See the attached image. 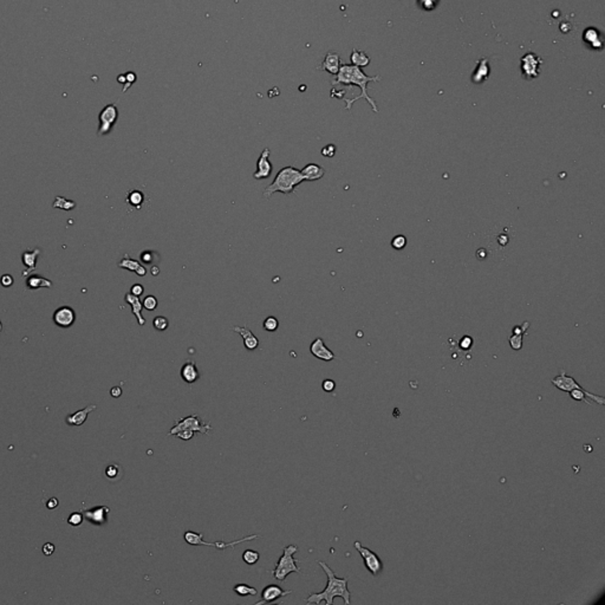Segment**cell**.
I'll use <instances>...</instances> for the list:
<instances>
[{"mask_svg":"<svg viewBox=\"0 0 605 605\" xmlns=\"http://www.w3.org/2000/svg\"><path fill=\"white\" fill-rule=\"evenodd\" d=\"M380 81H381L380 76H373V77L366 76V74L361 70V67L352 65V64L351 65H349V64H343V65H341V69H339V71H338V73L334 76L333 80L331 81V84H332L333 87H336V85H339V84L347 85V87L356 85V87H358L359 89H361V95L357 96V97H355L352 99H348V98L344 99L345 103H347V105H345V109L347 110H351V106L356 101H358V99H361V98H364L365 101L368 102L370 105H371L373 111L379 112L380 110H379V108H377L376 102L373 101V99L368 95V84L370 83V82H380Z\"/></svg>","mask_w":605,"mask_h":605,"instance_id":"cell-1","label":"cell"},{"mask_svg":"<svg viewBox=\"0 0 605 605\" xmlns=\"http://www.w3.org/2000/svg\"><path fill=\"white\" fill-rule=\"evenodd\" d=\"M323 571L325 572L327 578L326 588L322 592L318 593H310L308 598H305V602L308 604H319L320 602H325L327 605H332L333 599L336 597H341L344 600L345 604H350L351 592L348 589L349 579L345 578H338L336 574L331 570V568L326 563L322 560L317 561Z\"/></svg>","mask_w":605,"mask_h":605,"instance_id":"cell-2","label":"cell"},{"mask_svg":"<svg viewBox=\"0 0 605 605\" xmlns=\"http://www.w3.org/2000/svg\"><path fill=\"white\" fill-rule=\"evenodd\" d=\"M302 181H305V179L299 169L294 168L292 166L284 167L277 173L273 182L265 188L264 197L269 199L278 192L285 195L293 194L296 187L299 186Z\"/></svg>","mask_w":605,"mask_h":605,"instance_id":"cell-3","label":"cell"},{"mask_svg":"<svg viewBox=\"0 0 605 605\" xmlns=\"http://www.w3.org/2000/svg\"><path fill=\"white\" fill-rule=\"evenodd\" d=\"M298 546L296 545H289V546H285L284 547V552H283V556L279 558V560L277 561L276 566L273 570L271 571V574L273 575V578L276 579V581L278 582H284L285 579L289 577L290 574H293V572H296V574H300V568H298L297 563L298 561L293 558V554L298 552Z\"/></svg>","mask_w":605,"mask_h":605,"instance_id":"cell-4","label":"cell"},{"mask_svg":"<svg viewBox=\"0 0 605 605\" xmlns=\"http://www.w3.org/2000/svg\"><path fill=\"white\" fill-rule=\"evenodd\" d=\"M258 538H260V536H259V535H251V536L245 537V538L234 540V542H230V543H225V542L208 543V542H205V540H204V535H202V533H197V532H194V531H187L183 535L184 542H186L187 544H190V545H193V546H200V545L212 546V547H215V549H218V550H225V549H229V547H232V549H233V547H236L238 545V544H243L245 542H251V540H254V539H258Z\"/></svg>","mask_w":605,"mask_h":605,"instance_id":"cell-5","label":"cell"},{"mask_svg":"<svg viewBox=\"0 0 605 605\" xmlns=\"http://www.w3.org/2000/svg\"><path fill=\"white\" fill-rule=\"evenodd\" d=\"M212 429V426L209 425V423L202 422L201 420L199 419L198 415H191L187 416V418L177 420V421L174 423L172 429L169 430L168 436L175 435V434L181 432V430H193L195 433H201L207 435Z\"/></svg>","mask_w":605,"mask_h":605,"instance_id":"cell-6","label":"cell"},{"mask_svg":"<svg viewBox=\"0 0 605 605\" xmlns=\"http://www.w3.org/2000/svg\"><path fill=\"white\" fill-rule=\"evenodd\" d=\"M544 60L535 52H527L520 59L521 76L527 81L536 80L542 73V65Z\"/></svg>","mask_w":605,"mask_h":605,"instance_id":"cell-7","label":"cell"},{"mask_svg":"<svg viewBox=\"0 0 605 605\" xmlns=\"http://www.w3.org/2000/svg\"><path fill=\"white\" fill-rule=\"evenodd\" d=\"M354 546L355 549L357 550V552L361 554L366 570H368L373 577L379 576L383 570V561L381 560V558L377 556L373 551L368 549V547L363 546L359 542H355Z\"/></svg>","mask_w":605,"mask_h":605,"instance_id":"cell-8","label":"cell"},{"mask_svg":"<svg viewBox=\"0 0 605 605\" xmlns=\"http://www.w3.org/2000/svg\"><path fill=\"white\" fill-rule=\"evenodd\" d=\"M119 119V109L115 104H108L101 110L98 115V136H104L111 131L115 126L116 121Z\"/></svg>","mask_w":605,"mask_h":605,"instance_id":"cell-9","label":"cell"},{"mask_svg":"<svg viewBox=\"0 0 605 605\" xmlns=\"http://www.w3.org/2000/svg\"><path fill=\"white\" fill-rule=\"evenodd\" d=\"M270 155H271V150L269 148H264V150L261 152L258 159L257 170L253 174L255 180H265L271 175L273 167L271 161H270Z\"/></svg>","mask_w":605,"mask_h":605,"instance_id":"cell-10","label":"cell"},{"mask_svg":"<svg viewBox=\"0 0 605 605\" xmlns=\"http://www.w3.org/2000/svg\"><path fill=\"white\" fill-rule=\"evenodd\" d=\"M292 593V590H283L279 585L270 584L265 586L264 590L261 591V599L255 603V605H264L268 603H273L277 599L282 598L284 596Z\"/></svg>","mask_w":605,"mask_h":605,"instance_id":"cell-11","label":"cell"},{"mask_svg":"<svg viewBox=\"0 0 605 605\" xmlns=\"http://www.w3.org/2000/svg\"><path fill=\"white\" fill-rule=\"evenodd\" d=\"M53 322L57 326L66 329L76 322V312L70 306H60L53 313Z\"/></svg>","mask_w":605,"mask_h":605,"instance_id":"cell-12","label":"cell"},{"mask_svg":"<svg viewBox=\"0 0 605 605\" xmlns=\"http://www.w3.org/2000/svg\"><path fill=\"white\" fill-rule=\"evenodd\" d=\"M551 382H552L554 387L558 388V389L561 391H564V393H570V391L575 389H584V388L576 381V379H574L572 376H569L568 373L565 372L564 369H561L560 375L553 377V379L551 380Z\"/></svg>","mask_w":605,"mask_h":605,"instance_id":"cell-13","label":"cell"},{"mask_svg":"<svg viewBox=\"0 0 605 605\" xmlns=\"http://www.w3.org/2000/svg\"><path fill=\"white\" fill-rule=\"evenodd\" d=\"M110 513V508L106 506H97L91 508V510H85L83 512V515L85 519L91 524L96 526H102L106 524L108 521V514Z\"/></svg>","mask_w":605,"mask_h":605,"instance_id":"cell-14","label":"cell"},{"mask_svg":"<svg viewBox=\"0 0 605 605\" xmlns=\"http://www.w3.org/2000/svg\"><path fill=\"white\" fill-rule=\"evenodd\" d=\"M310 352H311V354L315 356L316 358L322 359V361H325V362L332 361V359H334V357H336L333 352L326 347L325 343H324L323 338H320V337L316 338V339L311 343V345H310Z\"/></svg>","mask_w":605,"mask_h":605,"instance_id":"cell-15","label":"cell"},{"mask_svg":"<svg viewBox=\"0 0 605 605\" xmlns=\"http://www.w3.org/2000/svg\"><path fill=\"white\" fill-rule=\"evenodd\" d=\"M490 74V67H489V58H481L478 60L475 69L472 72V82L474 84H482L489 78Z\"/></svg>","mask_w":605,"mask_h":605,"instance_id":"cell-16","label":"cell"},{"mask_svg":"<svg viewBox=\"0 0 605 605\" xmlns=\"http://www.w3.org/2000/svg\"><path fill=\"white\" fill-rule=\"evenodd\" d=\"M341 65H342V59H341L339 55L334 51H329L325 55V58H324L323 63L320 64L317 69L326 71V72L331 73L332 76H336V74L338 73V71H339V69H341Z\"/></svg>","mask_w":605,"mask_h":605,"instance_id":"cell-17","label":"cell"},{"mask_svg":"<svg viewBox=\"0 0 605 605\" xmlns=\"http://www.w3.org/2000/svg\"><path fill=\"white\" fill-rule=\"evenodd\" d=\"M583 41L590 49L602 50L604 46V38L600 32L595 27H588L583 33Z\"/></svg>","mask_w":605,"mask_h":605,"instance_id":"cell-18","label":"cell"},{"mask_svg":"<svg viewBox=\"0 0 605 605\" xmlns=\"http://www.w3.org/2000/svg\"><path fill=\"white\" fill-rule=\"evenodd\" d=\"M96 408H97V405L96 404L88 405V407H85L84 409H81V410L73 412V414L67 415L65 419V422L71 427H80L83 425L85 421H87L88 415L90 414L91 411L96 410Z\"/></svg>","mask_w":605,"mask_h":605,"instance_id":"cell-19","label":"cell"},{"mask_svg":"<svg viewBox=\"0 0 605 605\" xmlns=\"http://www.w3.org/2000/svg\"><path fill=\"white\" fill-rule=\"evenodd\" d=\"M232 330L234 331V332L240 334L241 338H243V341H244L245 348H246L247 350L253 351L259 347V339L254 336V333L252 332L250 329H247L246 326H234Z\"/></svg>","mask_w":605,"mask_h":605,"instance_id":"cell-20","label":"cell"},{"mask_svg":"<svg viewBox=\"0 0 605 605\" xmlns=\"http://www.w3.org/2000/svg\"><path fill=\"white\" fill-rule=\"evenodd\" d=\"M119 268L120 269L128 270V271H130V272L136 273V275L138 277H144L145 275H147V272H148V270L145 269L143 265H141L140 261H137V260H135V259L129 258L127 254L124 255V258L119 262Z\"/></svg>","mask_w":605,"mask_h":605,"instance_id":"cell-21","label":"cell"},{"mask_svg":"<svg viewBox=\"0 0 605 605\" xmlns=\"http://www.w3.org/2000/svg\"><path fill=\"white\" fill-rule=\"evenodd\" d=\"M126 301L131 306V312H133V315L136 317L138 325L143 326L145 324V319L143 318V316H142L143 305H142V301L140 300V297L134 296V294H131L129 292L126 294Z\"/></svg>","mask_w":605,"mask_h":605,"instance_id":"cell-22","label":"cell"},{"mask_svg":"<svg viewBox=\"0 0 605 605\" xmlns=\"http://www.w3.org/2000/svg\"><path fill=\"white\" fill-rule=\"evenodd\" d=\"M181 379L188 384H193L200 379V372L197 368V364L194 362H186L181 368Z\"/></svg>","mask_w":605,"mask_h":605,"instance_id":"cell-23","label":"cell"},{"mask_svg":"<svg viewBox=\"0 0 605 605\" xmlns=\"http://www.w3.org/2000/svg\"><path fill=\"white\" fill-rule=\"evenodd\" d=\"M300 173L302 174V176H304L305 181H311L312 182V181L322 179V177L325 175V169L319 165H317V163H308V165L300 170Z\"/></svg>","mask_w":605,"mask_h":605,"instance_id":"cell-24","label":"cell"},{"mask_svg":"<svg viewBox=\"0 0 605 605\" xmlns=\"http://www.w3.org/2000/svg\"><path fill=\"white\" fill-rule=\"evenodd\" d=\"M39 254H41V250H39V248H35L33 251L27 250L24 252L23 255H21V260H23L25 268L27 269L26 271L23 273L24 276H26L27 273L32 272L35 269V266H37V258Z\"/></svg>","mask_w":605,"mask_h":605,"instance_id":"cell-25","label":"cell"},{"mask_svg":"<svg viewBox=\"0 0 605 605\" xmlns=\"http://www.w3.org/2000/svg\"><path fill=\"white\" fill-rule=\"evenodd\" d=\"M52 285L53 284L51 280L46 279L42 276L28 277L26 280V286L30 290H38V289H42V287H52Z\"/></svg>","mask_w":605,"mask_h":605,"instance_id":"cell-26","label":"cell"},{"mask_svg":"<svg viewBox=\"0 0 605 605\" xmlns=\"http://www.w3.org/2000/svg\"><path fill=\"white\" fill-rule=\"evenodd\" d=\"M350 59H351L352 65L358 66V67H365L370 64V58L364 51H362V50H357V49L352 50Z\"/></svg>","mask_w":605,"mask_h":605,"instance_id":"cell-27","label":"cell"},{"mask_svg":"<svg viewBox=\"0 0 605 605\" xmlns=\"http://www.w3.org/2000/svg\"><path fill=\"white\" fill-rule=\"evenodd\" d=\"M126 200L128 202V205L133 206V207H135V208H141L142 204L144 202V195L142 192L134 190V191H130L129 193H128Z\"/></svg>","mask_w":605,"mask_h":605,"instance_id":"cell-28","label":"cell"},{"mask_svg":"<svg viewBox=\"0 0 605 605\" xmlns=\"http://www.w3.org/2000/svg\"><path fill=\"white\" fill-rule=\"evenodd\" d=\"M122 475H123V469L120 465L112 464V465H109L108 467L105 468V476L109 480H111V481H117V480H121Z\"/></svg>","mask_w":605,"mask_h":605,"instance_id":"cell-29","label":"cell"},{"mask_svg":"<svg viewBox=\"0 0 605 605\" xmlns=\"http://www.w3.org/2000/svg\"><path fill=\"white\" fill-rule=\"evenodd\" d=\"M233 591L237 593L238 596L240 597H247V596H257L258 595V590L253 588V586H250L247 584H237L236 586L233 588Z\"/></svg>","mask_w":605,"mask_h":605,"instance_id":"cell-30","label":"cell"},{"mask_svg":"<svg viewBox=\"0 0 605 605\" xmlns=\"http://www.w3.org/2000/svg\"><path fill=\"white\" fill-rule=\"evenodd\" d=\"M52 206H53V208H60V209H64V211H70V209L76 207V202L71 201V200H66V199L63 197H57Z\"/></svg>","mask_w":605,"mask_h":605,"instance_id":"cell-31","label":"cell"},{"mask_svg":"<svg viewBox=\"0 0 605 605\" xmlns=\"http://www.w3.org/2000/svg\"><path fill=\"white\" fill-rule=\"evenodd\" d=\"M259 558H260V554H259L258 551H254V550H245L243 553V560L247 565L257 564Z\"/></svg>","mask_w":605,"mask_h":605,"instance_id":"cell-32","label":"cell"},{"mask_svg":"<svg viewBox=\"0 0 605 605\" xmlns=\"http://www.w3.org/2000/svg\"><path fill=\"white\" fill-rule=\"evenodd\" d=\"M262 326H264V329L266 331H269V332H275V331H277V329L279 327V322L275 316H270L264 320Z\"/></svg>","mask_w":605,"mask_h":605,"instance_id":"cell-33","label":"cell"},{"mask_svg":"<svg viewBox=\"0 0 605 605\" xmlns=\"http://www.w3.org/2000/svg\"><path fill=\"white\" fill-rule=\"evenodd\" d=\"M522 338H524V334H515V333H512V336L508 338V342H510L511 348L513 349V350H515V351L521 350Z\"/></svg>","mask_w":605,"mask_h":605,"instance_id":"cell-34","label":"cell"},{"mask_svg":"<svg viewBox=\"0 0 605 605\" xmlns=\"http://www.w3.org/2000/svg\"><path fill=\"white\" fill-rule=\"evenodd\" d=\"M168 325H169L168 319L163 316H158L156 318H154V320H153V326H154L158 331L167 330L168 329Z\"/></svg>","mask_w":605,"mask_h":605,"instance_id":"cell-35","label":"cell"},{"mask_svg":"<svg viewBox=\"0 0 605 605\" xmlns=\"http://www.w3.org/2000/svg\"><path fill=\"white\" fill-rule=\"evenodd\" d=\"M142 305H143V309L148 310V311H154L158 308V299L152 294L150 296H145L143 301H142Z\"/></svg>","mask_w":605,"mask_h":605,"instance_id":"cell-36","label":"cell"},{"mask_svg":"<svg viewBox=\"0 0 605 605\" xmlns=\"http://www.w3.org/2000/svg\"><path fill=\"white\" fill-rule=\"evenodd\" d=\"M83 519H84L83 513L74 512V513L70 514L69 518H67V524L73 526V527H76V526H80L82 522H83Z\"/></svg>","mask_w":605,"mask_h":605,"instance_id":"cell-37","label":"cell"},{"mask_svg":"<svg viewBox=\"0 0 605 605\" xmlns=\"http://www.w3.org/2000/svg\"><path fill=\"white\" fill-rule=\"evenodd\" d=\"M419 6L425 11H433L437 6L439 0H418Z\"/></svg>","mask_w":605,"mask_h":605,"instance_id":"cell-38","label":"cell"},{"mask_svg":"<svg viewBox=\"0 0 605 605\" xmlns=\"http://www.w3.org/2000/svg\"><path fill=\"white\" fill-rule=\"evenodd\" d=\"M405 245H407V238L404 236L395 237L393 241H391V246H393L395 250H402V248L405 247Z\"/></svg>","mask_w":605,"mask_h":605,"instance_id":"cell-39","label":"cell"},{"mask_svg":"<svg viewBox=\"0 0 605 605\" xmlns=\"http://www.w3.org/2000/svg\"><path fill=\"white\" fill-rule=\"evenodd\" d=\"M155 257H156L155 252H153V251H144V252H142V253H141L140 259L142 260V262H144V264L150 265V264H153V261H154Z\"/></svg>","mask_w":605,"mask_h":605,"instance_id":"cell-40","label":"cell"},{"mask_svg":"<svg viewBox=\"0 0 605 605\" xmlns=\"http://www.w3.org/2000/svg\"><path fill=\"white\" fill-rule=\"evenodd\" d=\"M124 77H126V84H124V88H123V92L127 91L128 88L131 87V84L134 83L135 81H136V73L133 72V71H129V72L124 73Z\"/></svg>","mask_w":605,"mask_h":605,"instance_id":"cell-41","label":"cell"},{"mask_svg":"<svg viewBox=\"0 0 605 605\" xmlns=\"http://www.w3.org/2000/svg\"><path fill=\"white\" fill-rule=\"evenodd\" d=\"M336 152H337L336 145H334V144H327V145H325V147H324L322 149V152H320V153H322V155L325 156V158H333L334 154H336Z\"/></svg>","mask_w":605,"mask_h":605,"instance_id":"cell-42","label":"cell"},{"mask_svg":"<svg viewBox=\"0 0 605 605\" xmlns=\"http://www.w3.org/2000/svg\"><path fill=\"white\" fill-rule=\"evenodd\" d=\"M194 434H195V432H193V430H181V432L175 434V436L179 437L180 440L190 441L191 439H193L194 437Z\"/></svg>","mask_w":605,"mask_h":605,"instance_id":"cell-43","label":"cell"},{"mask_svg":"<svg viewBox=\"0 0 605 605\" xmlns=\"http://www.w3.org/2000/svg\"><path fill=\"white\" fill-rule=\"evenodd\" d=\"M322 388L325 393H332V391L336 389V383H334V381L332 380H325L323 381Z\"/></svg>","mask_w":605,"mask_h":605,"instance_id":"cell-44","label":"cell"},{"mask_svg":"<svg viewBox=\"0 0 605 605\" xmlns=\"http://www.w3.org/2000/svg\"><path fill=\"white\" fill-rule=\"evenodd\" d=\"M143 292H144V287H143V285H141V284H134L130 289V293L134 294V296H137V297H141L142 294H143Z\"/></svg>","mask_w":605,"mask_h":605,"instance_id":"cell-45","label":"cell"},{"mask_svg":"<svg viewBox=\"0 0 605 605\" xmlns=\"http://www.w3.org/2000/svg\"><path fill=\"white\" fill-rule=\"evenodd\" d=\"M473 343H474V342H473V339H472L471 337H469V336H465L460 341V347H461V349H464V350H469V349L472 348Z\"/></svg>","mask_w":605,"mask_h":605,"instance_id":"cell-46","label":"cell"},{"mask_svg":"<svg viewBox=\"0 0 605 605\" xmlns=\"http://www.w3.org/2000/svg\"><path fill=\"white\" fill-rule=\"evenodd\" d=\"M0 283H2V285L4 287H10L13 285L14 280H13V277L11 275H4L2 277V279H0Z\"/></svg>","mask_w":605,"mask_h":605,"instance_id":"cell-47","label":"cell"},{"mask_svg":"<svg viewBox=\"0 0 605 605\" xmlns=\"http://www.w3.org/2000/svg\"><path fill=\"white\" fill-rule=\"evenodd\" d=\"M55 549H56L55 545H53V544H51V543H45L44 545H43V547H42L43 553H44L45 556H51V554L53 552H55Z\"/></svg>","mask_w":605,"mask_h":605,"instance_id":"cell-48","label":"cell"},{"mask_svg":"<svg viewBox=\"0 0 605 605\" xmlns=\"http://www.w3.org/2000/svg\"><path fill=\"white\" fill-rule=\"evenodd\" d=\"M58 499L57 498H51V499L48 500V503H46V507L49 508V510H55V508L58 507Z\"/></svg>","mask_w":605,"mask_h":605,"instance_id":"cell-49","label":"cell"},{"mask_svg":"<svg viewBox=\"0 0 605 605\" xmlns=\"http://www.w3.org/2000/svg\"><path fill=\"white\" fill-rule=\"evenodd\" d=\"M110 395L114 398H119L121 397V395H122V388L121 387H114L111 388V390H110Z\"/></svg>","mask_w":605,"mask_h":605,"instance_id":"cell-50","label":"cell"},{"mask_svg":"<svg viewBox=\"0 0 605 605\" xmlns=\"http://www.w3.org/2000/svg\"><path fill=\"white\" fill-rule=\"evenodd\" d=\"M2 330H3V324H2V322H0V332H2Z\"/></svg>","mask_w":605,"mask_h":605,"instance_id":"cell-51","label":"cell"}]
</instances>
